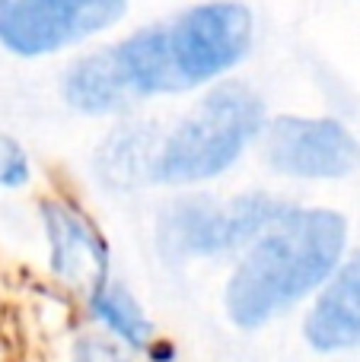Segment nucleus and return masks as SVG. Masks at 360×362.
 <instances>
[{"mask_svg":"<svg viewBox=\"0 0 360 362\" xmlns=\"http://www.w3.org/2000/svg\"><path fill=\"white\" fill-rule=\"evenodd\" d=\"M252 16L240 4H204L74 64L64 95L74 108L106 115L157 93H182L242 61Z\"/></svg>","mask_w":360,"mask_h":362,"instance_id":"obj_1","label":"nucleus"},{"mask_svg":"<svg viewBox=\"0 0 360 362\" xmlns=\"http://www.w3.org/2000/svg\"><path fill=\"white\" fill-rule=\"evenodd\" d=\"M348 226L332 210H291L259 238L227 286L240 327H261L325 283L344 251Z\"/></svg>","mask_w":360,"mask_h":362,"instance_id":"obj_2","label":"nucleus"},{"mask_svg":"<svg viewBox=\"0 0 360 362\" xmlns=\"http://www.w3.org/2000/svg\"><path fill=\"white\" fill-rule=\"evenodd\" d=\"M265 108L242 83H227L201 99L153 153L150 178L189 185L220 175L259 134Z\"/></svg>","mask_w":360,"mask_h":362,"instance_id":"obj_3","label":"nucleus"},{"mask_svg":"<svg viewBox=\"0 0 360 362\" xmlns=\"http://www.w3.org/2000/svg\"><path fill=\"white\" fill-rule=\"evenodd\" d=\"M293 206L281 200L246 194L236 200H185L163 216L159 245L172 257H208L246 245L249 238L271 229Z\"/></svg>","mask_w":360,"mask_h":362,"instance_id":"obj_4","label":"nucleus"},{"mask_svg":"<svg viewBox=\"0 0 360 362\" xmlns=\"http://www.w3.org/2000/svg\"><path fill=\"white\" fill-rule=\"evenodd\" d=\"M128 0H0V45L13 54H48L112 25Z\"/></svg>","mask_w":360,"mask_h":362,"instance_id":"obj_5","label":"nucleus"},{"mask_svg":"<svg viewBox=\"0 0 360 362\" xmlns=\"http://www.w3.org/2000/svg\"><path fill=\"white\" fill-rule=\"evenodd\" d=\"M268 163L297 178H342L357 169L360 146L332 118H278L268 134Z\"/></svg>","mask_w":360,"mask_h":362,"instance_id":"obj_6","label":"nucleus"},{"mask_svg":"<svg viewBox=\"0 0 360 362\" xmlns=\"http://www.w3.org/2000/svg\"><path fill=\"white\" fill-rule=\"evenodd\" d=\"M45 229L51 238V270L61 276L67 286L80 289L93 299L108 276V248L99 238V232L70 206L45 204L42 206Z\"/></svg>","mask_w":360,"mask_h":362,"instance_id":"obj_7","label":"nucleus"},{"mask_svg":"<svg viewBox=\"0 0 360 362\" xmlns=\"http://www.w3.org/2000/svg\"><path fill=\"white\" fill-rule=\"evenodd\" d=\"M306 340L316 350H348L360 344V255H354L329 283L306 318Z\"/></svg>","mask_w":360,"mask_h":362,"instance_id":"obj_8","label":"nucleus"},{"mask_svg":"<svg viewBox=\"0 0 360 362\" xmlns=\"http://www.w3.org/2000/svg\"><path fill=\"white\" fill-rule=\"evenodd\" d=\"M89 308H93L96 318H99L115 337L125 340L128 346L144 350V346L153 344V325L147 321V315L140 312V305L134 302V296L128 293V289L106 283V286L89 299Z\"/></svg>","mask_w":360,"mask_h":362,"instance_id":"obj_9","label":"nucleus"},{"mask_svg":"<svg viewBox=\"0 0 360 362\" xmlns=\"http://www.w3.org/2000/svg\"><path fill=\"white\" fill-rule=\"evenodd\" d=\"M29 178V159H26L23 146L10 137H0V185L16 187Z\"/></svg>","mask_w":360,"mask_h":362,"instance_id":"obj_10","label":"nucleus"},{"mask_svg":"<svg viewBox=\"0 0 360 362\" xmlns=\"http://www.w3.org/2000/svg\"><path fill=\"white\" fill-rule=\"evenodd\" d=\"M74 362H134L118 344L106 337H80L74 346Z\"/></svg>","mask_w":360,"mask_h":362,"instance_id":"obj_11","label":"nucleus"}]
</instances>
